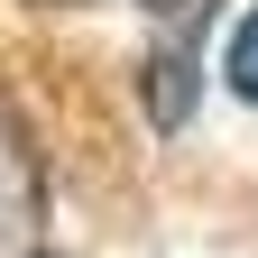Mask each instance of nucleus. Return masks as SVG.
Listing matches in <instances>:
<instances>
[{
	"mask_svg": "<svg viewBox=\"0 0 258 258\" xmlns=\"http://www.w3.org/2000/svg\"><path fill=\"white\" fill-rule=\"evenodd\" d=\"M221 74H231V92H240V102H258V10L231 28V46H221Z\"/></svg>",
	"mask_w": 258,
	"mask_h": 258,
	"instance_id": "obj_3",
	"label": "nucleus"
},
{
	"mask_svg": "<svg viewBox=\"0 0 258 258\" xmlns=\"http://www.w3.org/2000/svg\"><path fill=\"white\" fill-rule=\"evenodd\" d=\"M28 258H46V249H28Z\"/></svg>",
	"mask_w": 258,
	"mask_h": 258,
	"instance_id": "obj_4",
	"label": "nucleus"
},
{
	"mask_svg": "<svg viewBox=\"0 0 258 258\" xmlns=\"http://www.w3.org/2000/svg\"><path fill=\"white\" fill-rule=\"evenodd\" d=\"M157 37H148V120L157 129H184L194 92H203V28H212V0H148Z\"/></svg>",
	"mask_w": 258,
	"mask_h": 258,
	"instance_id": "obj_1",
	"label": "nucleus"
},
{
	"mask_svg": "<svg viewBox=\"0 0 258 258\" xmlns=\"http://www.w3.org/2000/svg\"><path fill=\"white\" fill-rule=\"evenodd\" d=\"M37 231H46V166L28 148V129L10 120V102H0V258H28Z\"/></svg>",
	"mask_w": 258,
	"mask_h": 258,
	"instance_id": "obj_2",
	"label": "nucleus"
}]
</instances>
